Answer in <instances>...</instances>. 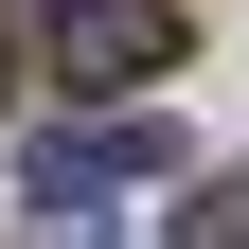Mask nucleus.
Returning <instances> with one entry per match:
<instances>
[{"label": "nucleus", "mask_w": 249, "mask_h": 249, "mask_svg": "<svg viewBox=\"0 0 249 249\" xmlns=\"http://www.w3.org/2000/svg\"><path fill=\"white\" fill-rule=\"evenodd\" d=\"M36 71L53 89H160L178 71V0H36Z\"/></svg>", "instance_id": "obj_1"}, {"label": "nucleus", "mask_w": 249, "mask_h": 249, "mask_svg": "<svg viewBox=\"0 0 249 249\" xmlns=\"http://www.w3.org/2000/svg\"><path fill=\"white\" fill-rule=\"evenodd\" d=\"M142 160H160V124H71V142H36V213H107Z\"/></svg>", "instance_id": "obj_2"}, {"label": "nucleus", "mask_w": 249, "mask_h": 249, "mask_svg": "<svg viewBox=\"0 0 249 249\" xmlns=\"http://www.w3.org/2000/svg\"><path fill=\"white\" fill-rule=\"evenodd\" d=\"M178 249H249V178H196L178 196Z\"/></svg>", "instance_id": "obj_3"}]
</instances>
